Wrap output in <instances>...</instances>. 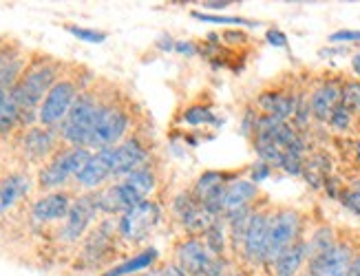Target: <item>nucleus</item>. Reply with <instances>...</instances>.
I'll list each match as a JSON object with an SVG mask.
<instances>
[{
	"label": "nucleus",
	"instance_id": "7ed1b4c3",
	"mask_svg": "<svg viewBox=\"0 0 360 276\" xmlns=\"http://www.w3.org/2000/svg\"><path fill=\"white\" fill-rule=\"evenodd\" d=\"M100 102L102 100L93 93V91H84V93L77 96V100L71 106V111L67 113V117L62 119V124H60L62 140L75 148H86L93 121H96V113L100 109Z\"/></svg>",
	"mask_w": 360,
	"mask_h": 276
},
{
	"label": "nucleus",
	"instance_id": "4468645a",
	"mask_svg": "<svg viewBox=\"0 0 360 276\" xmlns=\"http://www.w3.org/2000/svg\"><path fill=\"white\" fill-rule=\"evenodd\" d=\"M71 206H73V199L69 192L53 190V192H46L44 197H40L34 204L31 217H34V221H38V223H53L60 219H67Z\"/></svg>",
	"mask_w": 360,
	"mask_h": 276
},
{
	"label": "nucleus",
	"instance_id": "a19ab883",
	"mask_svg": "<svg viewBox=\"0 0 360 276\" xmlns=\"http://www.w3.org/2000/svg\"><path fill=\"white\" fill-rule=\"evenodd\" d=\"M349 49L347 47H330V49H321L319 53L321 55H342V53H347Z\"/></svg>",
	"mask_w": 360,
	"mask_h": 276
},
{
	"label": "nucleus",
	"instance_id": "79ce46f5",
	"mask_svg": "<svg viewBox=\"0 0 360 276\" xmlns=\"http://www.w3.org/2000/svg\"><path fill=\"white\" fill-rule=\"evenodd\" d=\"M347 276H360V254H358V256H354V261H352V265H349V272H347Z\"/></svg>",
	"mask_w": 360,
	"mask_h": 276
},
{
	"label": "nucleus",
	"instance_id": "423d86ee",
	"mask_svg": "<svg viewBox=\"0 0 360 276\" xmlns=\"http://www.w3.org/2000/svg\"><path fill=\"white\" fill-rule=\"evenodd\" d=\"M162 221V210L160 206L146 199L139 206L127 210L124 214L117 217V237L129 241V243H144L150 235L153 230L160 225Z\"/></svg>",
	"mask_w": 360,
	"mask_h": 276
},
{
	"label": "nucleus",
	"instance_id": "c9c22d12",
	"mask_svg": "<svg viewBox=\"0 0 360 276\" xmlns=\"http://www.w3.org/2000/svg\"><path fill=\"white\" fill-rule=\"evenodd\" d=\"M265 40H268V44H272V47L288 49V36L276 27H270L268 32H265Z\"/></svg>",
	"mask_w": 360,
	"mask_h": 276
},
{
	"label": "nucleus",
	"instance_id": "f257e3e1",
	"mask_svg": "<svg viewBox=\"0 0 360 276\" xmlns=\"http://www.w3.org/2000/svg\"><path fill=\"white\" fill-rule=\"evenodd\" d=\"M58 73H60L58 65L44 60V63L27 67L25 73L20 75V80L9 88L11 98L20 109V124H29L31 119L38 117L40 104L44 102L51 86L60 80Z\"/></svg>",
	"mask_w": 360,
	"mask_h": 276
},
{
	"label": "nucleus",
	"instance_id": "aec40b11",
	"mask_svg": "<svg viewBox=\"0 0 360 276\" xmlns=\"http://www.w3.org/2000/svg\"><path fill=\"white\" fill-rule=\"evenodd\" d=\"M56 146V131L46 126H34L25 133L22 148L27 152V157L31 159H44Z\"/></svg>",
	"mask_w": 360,
	"mask_h": 276
},
{
	"label": "nucleus",
	"instance_id": "f8f14e48",
	"mask_svg": "<svg viewBox=\"0 0 360 276\" xmlns=\"http://www.w3.org/2000/svg\"><path fill=\"white\" fill-rule=\"evenodd\" d=\"M354 261V252L347 243H338L323 254H316L307 261V272L311 276H347Z\"/></svg>",
	"mask_w": 360,
	"mask_h": 276
},
{
	"label": "nucleus",
	"instance_id": "a18cd8bd",
	"mask_svg": "<svg viewBox=\"0 0 360 276\" xmlns=\"http://www.w3.org/2000/svg\"><path fill=\"white\" fill-rule=\"evenodd\" d=\"M7 93H9V91H0V106H3V102H5V98H7Z\"/></svg>",
	"mask_w": 360,
	"mask_h": 276
},
{
	"label": "nucleus",
	"instance_id": "58836bf2",
	"mask_svg": "<svg viewBox=\"0 0 360 276\" xmlns=\"http://www.w3.org/2000/svg\"><path fill=\"white\" fill-rule=\"evenodd\" d=\"M232 3L230 0H206L201 7L206 9V13H210V11H224V9H228Z\"/></svg>",
	"mask_w": 360,
	"mask_h": 276
},
{
	"label": "nucleus",
	"instance_id": "a878e982",
	"mask_svg": "<svg viewBox=\"0 0 360 276\" xmlns=\"http://www.w3.org/2000/svg\"><path fill=\"white\" fill-rule=\"evenodd\" d=\"M15 124H20V109L11 93H7L3 106H0V133H9Z\"/></svg>",
	"mask_w": 360,
	"mask_h": 276
},
{
	"label": "nucleus",
	"instance_id": "4be33fe9",
	"mask_svg": "<svg viewBox=\"0 0 360 276\" xmlns=\"http://www.w3.org/2000/svg\"><path fill=\"white\" fill-rule=\"evenodd\" d=\"M158 258H160V252L155 250V248H146L142 252H137L133 258L129 261H124V263L115 265L113 270H108L104 272L102 276H137V274H142L144 270L153 268L155 263H158Z\"/></svg>",
	"mask_w": 360,
	"mask_h": 276
},
{
	"label": "nucleus",
	"instance_id": "5701e85b",
	"mask_svg": "<svg viewBox=\"0 0 360 276\" xmlns=\"http://www.w3.org/2000/svg\"><path fill=\"white\" fill-rule=\"evenodd\" d=\"M203 243L208 245V250L214 256H224V252L228 248V225H226L224 217L214 219V223L206 230V239H203Z\"/></svg>",
	"mask_w": 360,
	"mask_h": 276
},
{
	"label": "nucleus",
	"instance_id": "39448f33",
	"mask_svg": "<svg viewBox=\"0 0 360 276\" xmlns=\"http://www.w3.org/2000/svg\"><path fill=\"white\" fill-rule=\"evenodd\" d=\"M177 265L188 274V276H226L228 263L224 256H214L208 245L197 237L184 239L177 250Z\"/></svg>",
	"mask_w": 360,
	"mask_h": 276
},
{
	"label": "nucleus",
	"instance_id": "a211bd4d",
	"mask_svg": "<svg viewBox=\"0 0 360 276\" xmlns=\"http://www.w3.org/2000/svg\"><path fill=\"white\" fill-rule=\"evenodd\" d=\"M338 104H340V84L336 82H323L311 91V96H309L311 117L316 121H325V124Z\"/></svg>",
	"mask_w": 360,
	"mask_h": 276
},
{
	"label": "nucleus",
	"instance_id": "b1692460",
	"mask_svg": "<svg viewBox=\"0 0 360 276\" xmlns=\"http://www.w3.org/2000/svg\"><path fill=\"white\" fill-rule=\"evenodd\" d=\"M336 245V237H334V230L332 228H327V225H323V228H319L314 235H311V239L307 241V254H309V258L311 256H316V254H323V252H327L330 248H334ZM307 258V261H309Z\"/></svg>",
	"mask_w": 360,
	"mask_h": 276
},
{
	"label": "nucleus",
	"instance_id": "ddd939ff",
	"mask_svg": "<svg viewBox=\"0 0 360 276\" xmlns=\"http://www.w3.org/2000/svg\"><path fill=\"white\" fill-rule=\"evenodd\" d=\"M111 152V166H113V177H127L139 168L146 166L148 150L139 140H127L113 148H108Z\"/></svg>",
	"mask_w": 360,
	"mask_h": 276
},
{
	"label": "nucleus",
	"instance_id": "09e8293b",
	"mask_svg": "<svg viewBox=\"0 0 360 276\" xmlns=\"http://www.w3.org/2000/svg\"><path fill=\"white\" fill-rule=\"evenodd\" d=\"M137 276H155V274H148V272H142V274H137Z\"/></svg>",
	"mask_w": 360,
	"mask_h": 276
},
{
	"label": "nucleus",
	"instance_id": "7c9ffc66",
	"mask_svg": "<svg viewBox=\"0 0 360 276\" xmlns=\"http://www.w3.org/2000/svg\"><path fill=\"white\" fill-rule=\"evenodd\" d=\"M67 32L71 36H75L77 40H84V42H91V44H100L106 40V34L104 32H98V29H86V27H75V25H69Z\"/></svg>",
	"mask_w": 360,
	"mask_h": 276
},
{
	"label": "nucleus",
	"instance_id": "f03ea898",
	"mask_svg": "<svg viewBox=\"0 0 360 276\" xmlns=\"http://www.w3.org/2000/svg\"><path fill=\"white\" fill-rule=\"evenodd\" d=\"M131 126L129 113L115 102H100V109L96 113V121L89 135L86 148L89 150H106L122 144V137L127 135Z\"/></svg>",
	"mask_w": 360,
	"mask_h": 276
},
{
	"label": "nucleus",
	"instance_id": "0eeeda50",
	"mask_svg": "<svg viewBox=\"0 0 360 276\" xmlns=\"http://www.w3.org/2000/svg\"><path fill=\"white\" fill-rule=\"evenodd\" d=\"M303 221L296 210H278L272 214L270 235H268V250H265V265H270L283 254L296 241H301Z\"/></svg>",
	"mask_w": 360,
	"mask_h": 276
},
{
	"label": "nucleus",
	"instance_id": "9d476101",
	"mask_svg": "<svg viewBox=\"0 0 360 276\" xmlns=\"http://www.w3.org/2000/svg\"><path fill=\"white\" fill-rule=\"evenodd\" d=\"M173 212L191 235H206V230L214 223V219H219L201 204H197L193 192H179L173 199Z\"/></svg>",
	"mask_w": 360,
	"mask_h": 276
},
{
	"label": "nucleus",
	"instance_id": "c85d7f7f",
	"mask_svg": "<svg viewBox=\"0 0 360 276\" xmlns=\"http://www.w3.org/2000/svg\"><path fill=\"white\" fill-rule=\"evenodd\" d=\"M327 124L338 133H347L354 126V111L345 104H338L334 113L330 115V119H327Z\"/></svg>",
	"mask_w": 360,
	"mask_h": 276
},
{
	"label": "nucleus",
	"instance_id": "37998d69",
	"mask_svg": "<svg viewBox=\"0 0 360 276\" xmlns=\"http://www.w3.org/2000/svg\"><path fill=\"white\" fill-rule=\"evenodd\" d=\"M352 71L356 73V78L360 80V51L352 55Z\"/></svg>",
	"mask_w": 360,
	"mask_h": 276
},
{
	"label": "nucleus",
	"instance_id": "dca6fc26",
	"mask_svg": "<svg viewBox=\"0 0 360 276\" xmlns=\"http://www.w3.org/2000/svg\"><path fill=\"white\" fill-rule=\"evenodd\" d=\"M108 177H113V166H111V152L106 148L93 152V157L86 162V166L77 173L75 183L82 190H96Z\"/></svg>",
	"mask_w": 360,
	"mask_h": 276
},
{
	"label": "nucleus",
	"instance_id": "ea45409f",
	"mask_svg": "<svg viewBox=\"0 0 360 276\" xmlns=\"http://www.w3.org/2000/svg\"><path fill=\"white\" fill-rule=\"evenodd\" d=\"M221 40L239 44V42H245V40H248V36H245L243 32H239V29H226L224 36H221Z\"/></svg>",
	"mask_w": 360,
	"mask_h": 276
},
{
	"label": "nucleus",
	"instance_id": "de8ad7c7",
	"mask_svg": "<svg viewBox=\"0 0 360 276\" xmlns=\"http://www.w3.org/2000/svg\"><path fill=\"white\" fill-rule=\"evenodd\" d=\"M352 188H356V190H360V179H356V183H354V186Z\"/></svg>",
	"mask_w": 360,
	"mask_h": 276
},
{
	"label": "nucleus",
	"instance_id": "412c9836",
	"mask_svg": "<svg viewBox=\"0 0 360 276\" xmlns=\"http://www.w3.org/2000/svg\"><path fill=\"white\" fill-rule=\"evenodd\" d=\"M31 190V179L22 173L9 175L3 183H0V212L9 210L15 206L20 199Z\"/></svg>",
	"mask_w": 360,
	"mask_h": 276
},
{
	"label": "nucleus",
	"instance_id": "49530a36",
	"mask_svg": "<svg viewBox=\"0 0 360 276\" xmlns=\"http://www.w3.org/2000/svg\"><path fill=\"white\" fill-rule=\"evenodd\" d=\"M356 159L360 162V140H358V144H356Z\"/></svg>",
	"mask_w": 360,
	"mask_h": 276
},
{
	"label": "nucleus",
	"instance_id": "393cba45",
	"mask_svg": "<svg viewBox=\"0 0 360 276\" xmlns=\"http://www.w3.org/2000/svg\"><path fill=\"white\" fill-rule=\"evenodd\" d=\"M193 18L201 22H212V25H226V27H261L259 20H248L239 16H221V13H206V11H193Z\"/></svg>",
	"mask_w": 360,
	"mask_h": 276
},
{
	"label": "nucleus",
	"instance_id": "f3484780",
	"mask_svg": "<svg viewBox=\"0 0 360 276\" xmlns=\"http://www.w3.org/2000/svg\"><path fill=\"white\" fill-rule=\"evenodd\" d=\"M296 96L283 93V91H265L257 98V106L261 115H268L281 121H288L296 113Z\"/></svg>",
	"mask_w": 360,
	"mask_h": 276
},
{
	"label": "nucleus",
	"instance_id": "bb28decb",
	"mask_svg": "<svg viewBox=\"0 0 360 276\" xmlns=\"http://www.w3.org/2000/svg\"><path fill=\"white\" fill-rule=\"evenodd\" d=\"M184 121H186L188 126H206V124L217 126L219 124L214 111L208 109V106H191V109H186Z\"/></svg>",
	"mask_w": 360,
	"mask_h": 276
},
{
	"label": "nucleus",
	"instance_id": "c03bdc74",
	"mask_svg": "<svg viewBox=\"0 0 360 276\" xmlns=\"http://www.w3.org/2000/svg\"><path fill=\"white\" fill-rule=\"evenodd\" d=\"M354 111L360 113V88H358V96H356V104H354Z\"/></svg>",
	"mask_w": 360,
	"mask_h": 276
},
{
	"label": "nucleus",
	"instance_id": "4c0bfd02",
	"mask_svg": "<svg viewBox=\"0 0 360 276\" xmlns=\"http://www.w3.org/2000/svg\"><path fill=\"white\" fill-rule=\"evenodd\" d=\"M155 276H188V274L177 263H164Z\"/></svg>",
	"mask_w": 360,
	"mask_h": 276
},
{
	"label": "nucleus",
	"instance_id": "72a5a7b5",
	"mask_svg": "<svg viewBox=\"0 0 360 276\" xmlns=\"http://www.w3.org/2000/svg\"><path fill=\"white\" fill-rule=\"evenodd\" d=\"M340 204L345 206L349 212H354V214H358V217H360V190H356V188L342 190V195H340Z\"/></svg>",
	"mask_w": 360,
	"mask_h": 276
},
{
	"label": "nucleus",
	"instance_id": "e433bc0d",
	"mask_svg": "<svg viewBox=\"0 0 360 276\" xmlns=\"http://www.w3.org/2000/svg\"><path fill=\"white\" fill-rule=\"evenodd\" d=\"M175 51H177L179 55H188V58H193V55L199 53L197 44L191 42V40H179V42H175Z\"/></svg>",
	"mask_w": 360,
	"mask_h": 276
},
{
	"label": "nucleus",
	"instance_id": "9b49d317",
	"mask_svg": "<svg viewBox=\"0 0 360 276\" xmlns=\"http://www.w3.org/2000/svg\"><path fill=\"white\" fill-rule=\"evenodd\" d=\"M98 204H96V195H82L77 197L67 219H65V225H62V232H60V239L67 241V243H73L77 239H82V235L89 230V225L93 223L98 214Z\"/></svg>",
	"mask_w": 360,
	"mask_h": 276
},
{
	"label": "nucleus",
	"instance_id": "6ab92c4d",
	"mask_svg": "<svg viewBox=\"0 0 360 276\" xmlns=\"http://www.w3.org/2000/svg\"><path fill=\"white\" fill-rule=\"evenodd\" d=\"M307 258H309L307 241H296L292 248H288L274 261L272 272H274V276H301Z\"/></svg>",
	"mask_w": 360,
	"mask_h": 276
},
{
	"label": "nucleus",
	"instance_id": "1a4fd4ad",
	"mask_svg": "<svg viewBox=\"0 0 360 276\" xmlns=\"http://www.w3.org/2000/svg\"><path fill=\"white\" fill-rule=\"evenodd\" d=\"M270 223H272V212H268V210H255L252 217H250L245 237H243V248H241V256L248 261V263L265 265Z\"/></svg>",
	"mask_w": 360,
	"mask_h": 276
},
{
	"label": "nucleus",
	"instance_id": "f704fd0d",
	"mask_svg": "<svg viewBox=\"0 0 360 276\" xmlns=\"http://www.w3.org/2000/svg\"><path fill=\"white\" fill-rule=\"evenodd\" d=\"M257 121H259V113L255 109H245V115H243V121H241V133L248 137V140H252V137H255Z\"/></svg>",
	"mask_w": 360,
	"mask_h": 276
},
{
	"label": "nucleus",
	"instance_id": "cd10ccee",
	"mask_svg": "<svg viewBox=\"0 0 360 276\" xmlns=\"http://www.w3.org/2000/svg\"><path fill=\"white\" fill-rule=\"evenodd\" d=\"M255 144V150L261 162H265L268 166H281V159H283V150H281L274 142H268V140H252Z\"/></svg>",
	"mask_w": 360,
	"mask_h": 276
},
{
	"label": "nucleus",
	"instance_id": "6e6552de",
	"mask_svg": "<svg viewBox=\"0 0 360 276\" xmlns=\"http://www.w3.org/2000/svg\"><path fill=\"white\" fill-rule=\"evenodd\" d=\"M80 96V86H77L75 80L71 78H60L51 91L46 93L44 102L40 104L38 111V121L46 129H56L62 124V119L67 117V113L71 111L73 102Z\"/></svg>",
	"mask_w": 360,
	"mask_h": 276
},
{
	"label": "nucleus",
	"instance_id": "c756f323",
	"mask_svg": "<svg viewBox=\"0 0 360 276\" xmlns=\"http://www.w3.org/2000/svg\"><path fill=\"white\" fill-rule=\"evenodd\" d=\"M281 171L292 175V177H301L305 171V155H296V152H283V159H281Z\"/></svg>",
	"mask_w": 360,
	"mask_h": 276
},
{
	"label": "nucleus",
	"instance_id": "20e7f679",
	"mask_svg": "<svg viewBox=\"0 0 360 276\" xmlns=\"http://www.w3.org/2000/svg\"><path fill=\"white\" fill-rule=\"evenodd\" d=\"M93 157V150L89 148H67V150H60L56 155L44 164V168L38 175V186L42 190H58L62 188L65 183L73 177H77V173L82 171L86 166V162Z\"/></svg>",
	"mask_w": 360,
	"mask_h": 276
},
{
	"label": "nucleus",
	"instance_id": "8fccbe9b",
	"mask_svg": "<svg viewBox=\"0 0 360 276\" xmlns=\"http://www.w3.org/2000/svg\"><path fill=\"white\" fill-rule=\"evenodd\" d=\"M301 276H311V274H309V272H307V270H305V272H303V274H301Z\"/></svg>",
	"mask_w": 360,
	"mask_h": 276
},
{
	"label": "nucleus",
	"instance_id": "2eb2a0df",
	"mask_svg": "<svg viewBox=\"0 0 360 276\" xmlns=\"http://www.w3.org/2000/svg\"><path fill=\"white\" fill-rule=\"evenodd\" d=\"M259 197V186L252 183L250 179H241V177H234L232 181L226 183L224 188V197H221V217L230 212H237L241 208L248 206H255Z\"/></svg>",
	"mask_w": 360,
	"mask_h": 276
},
{
	"label": "nucleus",
	"instance_id": "2f4dec72",
	"mask_svg": "<svg viewBox=\"0 0 360 276\" xmlns=\"http://www.w3.org/2000/svg\"><path fill=\"white\" fill-rule=\"evenodd\" d=\"M327 42H330V44H338V47H347V44H358V42H360V32H358V29H338V32L330 34Z\"/></svg>",
	"mask_w": 360,
	"mask_h": 276
},
{
	"label": "nucleus",
	"instance_id": "473e14b6",
	"mask_svg": "<svg viewBox=\"0 0 360 276\" xmlns=\"http://www.w3.org/2000/svg\"><path fill=\"white\" fill-rule=\"evenodd\" d=\"M270 175H272V166H268L265 162H261V159H259V162H255L252 166H250V177H248V179L259 186L261 181L270 179Z\"/></svg>",
	"mask_w": 360,
	"mask_h": 276
}]
</instances>
